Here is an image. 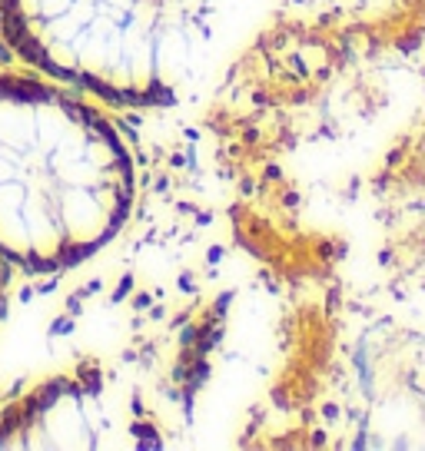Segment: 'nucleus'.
Listing matches in <instances>:
<instances>
[{"instance_id": "1", "label": "nucleus", "mask_w": 425, "mask_h": 451, "mask_svg": "<svg viewBox=\"0 0 425 451\" xmlns=\"http://www.w3.org/2000/svg\"><path fill=\"white\" fill-rule=\"evenodd\" d=\"M133 156L80 93L0 77V262L57 272L90 259L133 209Z\"/></svg>"}, {"instance_id": "2", "label": "nucleus", "mask_w": 425, "mask_h": 451, "mask_svg": "<svg viewBox=\"0 0 425 451\" xmlns=\"http://www.w3.org/2000/svg\"><path fill=\"white\" fill-rule=\"evenodd\" d=\"M250 20L252 0H0V30L27 63L120 106L206 87Z\"/></svg>"}]
</instances>
